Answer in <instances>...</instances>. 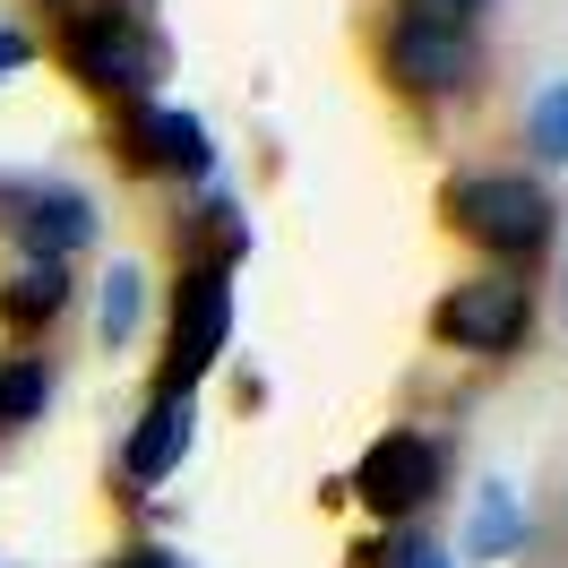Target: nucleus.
<instances>
[{"label": "nucleus", "mask_w": 568, "mask_h": 568, "mask_svg": "<svg viewBox=\"0 0 568 568\" xmlns=\"http://www.w3.org/2000/svg\"><path fill=\"white\" fill-rule=\"evenodd\" d=\"M61 61L87 95H112V104H155V78H164V43L139 27L130 0H95V9H70L61 27Z\"/></svg>", "instance_id": "f257e3e1"}, {"label": "nucleus", "mask_w": 568, "mask_h": 568, "mask_svg": "<svg viewBox=\"0 0 568 568\" xmlns=\"http://www.w3.org/2000/svg\"><path fill=\"white\" fill-rule=\"evenodd\" d=\"M551 190L526 173H465L448 181V224L474 250H491V267H526L534 250L551 242Z\"/></svg>", "instance_id": "f03ea898"}, {"label": "nucleus", "mask_w": 568, "mask_h": 568, "mask_svg": "<svg viewBox=\"0 0 568 568\" xmlns=\"http://www.w3.org/2000/svg\"><path fill=\"white\" fill-rule=\"evenodd\" d=\"M534 327V284L526 267H483V276H457L448 293H439V311H430V336L439 345H457V354H517Z\"/></svg>", "instance_id": "7ed1b4c3"}, {"label": "nucleus", "mask_w": 568, "mask_h": 568, "mask_svg": "<svg viewBox=\"0 0 568 568\" xmlns=\"http://www.w3.org/2000/svg\"><path fill=\"white\" fill-rule=\"evenodd\" d=\"M439 483H448L439 439H423V430H379V439L362 448L354 483H345V499H362L379 526H414L430 499H439Z\"/></svg>", "instance_id": "20e7f679"}, {"label": "nucleus", "mask_w": 568, "mask_h": 568, "mask_svg": "<svg viewBox=\"0 0 568 568\" xmlns=\"http://www.w3.org/2000/svg\"><path fill=\"white\" fill-rule=\"evenodd\" d=\"M224 336H233V267L224 258H181L173 284V362H164V388H199L215 362H224Z\"/></svg>", "instance_id": "39448f33"}, {"label": "nucleus", "mask_w": 568, "mask_h": 568, "mask_svg": "<svg viewBox=\"0 0 568 568\" xmlns=\"http://www.w3.org/2000/svg\"><path fill=\"white\" fill-rule=\"evenodd\" d=\"M379 61H388V78L405 87V95H423V104L474 95V78H483V52H474V36H439V27H405V18L388 27Z\"/></svg>", "instance_id": "423d86ee"}, {"label": "nucleus", "mask_w": 568, "mask_h": 568, "mask_svg": "<svg viewBox=\"0 0 568 568\" xmlns=\"http://www.w3.org/2000/svg\"><path fill=\"white\" fill-rule=\"evenodd\" d=\"M121 155L139 173H181L207 190L215 173V146H207V121L199 112H173V104H121Z\"/></svg>", "instance_id": "0eeeda50"}, {"label": "nucleus", "mask_w": 568, "mask_h": 568, "mask_svg": "<svg viewBox=\"0 0 568 568\" xmlns=\"http://www.w3.org/2000/svg\"><path fill=\"white\" fill-rule=\"evenodd\" d=\"M9 199V233L27 242V258H78L95 242V199L87 190H61V181H27V190H0Z\"/></svg>", "instance_id": "6e6552de"}, {"label": "nucleus", "mask_w": 568, "mask_h": 568, "mask_svg": "<svg viewBox=\"0 0 568 568\" xmlns=\"http://www.w3.org/2000/svg\"><path fill=\"white\" fill-rule=\"evenodd\" d=\"M190 396L181 388H155L146 396V414H139V430H130V448H121V483L130 491H155V483H173L181 474V457H190Z\"/></svg>", "instance_id": "1a4fd4ad"}, {"label": "nucleus", "mask_w": 568, "mask_h": 568, "mask_svg": "<svg viewBox=\"0 0 568 568\" xmlns=\"http://www.w3.org/2000/svg\"><path fill=\"white\" fill-rule=\"evenodd\" d=\"M70 258H27L18 250V267L0 276V320L18 327V336H36V327H52L61 311H70Z\"/></svg>", "instance_id": "9d476101"}, {"label": "nucleus", "mask_w": 568, "mask_h": 568, "mask_svg": "<svg viewBox=\"0 0 568 568\" xmlns=\"http://www.w3.org/2000/svg\"><path fill=\"white\" fill-rule=\"evenodd\" d=\"M139 327H146V267L112 258L95 284V336H104V354H121V345H139Z\"/></svg>", "instance_id": "9b49d317"}, {"label": "nucleus", "mask_w": 568, "mask_h": 568, "mask_svg": "<svg viewBox=\"0 0 568 568\" xmlns=\"http://www.w3.org/2000/svg\"><path fill=\"white\" fill-rule=\"evenodd\" d=\"M517 542H526V499L508 491V483H483V491H474V517H465V560H508V551H517Z\"/></svg>", "instance_id": "f8f14e48"}, {"label": "nucleus", "mask_w": 568, "mask_h": 568, "mask_svg": "<svg viewBox=\"0 0 568 568\" xmlns=\"http://www.w3.org/2000/svg\"><path fill=\"white\" fill-rule=\"evenodd\" d=\"M43 405H52V371H43L36 354H9L0 362V430L43 423Z\"/></svg>", "instance_id": "ddd939ff"}, {"label": "nucleus", "mask_w": 568, "mask_h": 568, "mask_svg": "<svg viewBox=\"0 0 568 568\" xmlns=\"http://www.w3.org/2000/svg\"><path fill=\"white\" fill-rule=\"evenodd\" d=\"M354 560L362 568H457V551H448V542H430L423 526H379Z\"/></svg>", "instance_id": "4468645a"}, {"label": "nucleus", "mask_w": 568, "mask_h": 568, "mask_svg": "<svg viewBox=\"0 0 568 568\" xmlns=\"http://www.w3.org/2000/svg\"><path fill=\"white\" fill-rule=\"evenodd\" d=\"M526 146L542 164H568V78H551V87L526 104Z\"/></svg>", "instance_id": "2eb2a0df"}, {"label": "nucleus", "mask_w": 568, "mask_h": 568, "mask_svg": "<svg viewBox=\"0 0 568 568\" xmlns=\"http://www.w3.org/2000/svg\"><path fill=\"white\" fill-rule=\"evenodd\" d=\"M396 18L405 27H439V36H474L483 0H396Z\"/></svg>", "instance_id": "dca6fc26"}, {"label": "nucleus", "mask_w": 568, "mask_h": 568, "mask_svg": "<svg viewBox=\"0 0 568 568\" xmlns=\"http://www.w3.org/2000/svg\"><path fill=\"white\" fill-rule=\"evenodd\" d=\"M27 61H36V36H27V27H0V87L27 70Z\"/></svg>", "instance_id": "f3484780"}, {"label": "nucleus", "mask_w": 568, "mask_h": 568, "mask_svg": "<svg viewBox=\"0 0 568 568\" xmlns=\"http://www.w3.org/2000/svg\"><path fill=\"white\" fill-rule=\"evenodd\" d=\"M112 568H181V560H173V551H121Z\"/></svg>", "instance_id": "a211bd4d"}, {"label": "nucleus", "mask_w": 568, "mask_h": 568, "mask_svg": "<svg viewBox=\"0 0 568 568\" xmlns=\"http://www.w3.org/2000/svg\"><path fill=\"white\" fill-rule=\"evenodd\" d=\"M43 9H78V0H43Z\"/></svg>", "instance_id": "6ab92c4d"}]
</instances>
